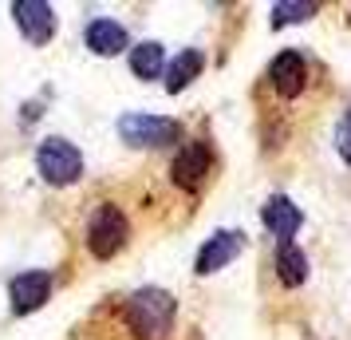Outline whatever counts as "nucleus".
I'll return each mask as SVG.
<instances>
[{"label": "nucleus", "instance_id": "1", "mask_svg": "<svg viewBox=\"0 0 351 340\" xmlns=\"http://www.w3.org/2000/svg\"><path fill=\"white\" fill-rule=\"evenodd\" d=\"M107 317L114 321V328L123 332V340H170L178 321V305L166 289H134L130 297H119Z\"/></svg>", "mask_w": 351, "mask_h": 340}, {"label": "nucleus", "instance_id": "2", "mask_svg": "<svg viewBox=\"0 0 351 340\" xmlns=\"http://www.w3.org/2000/svg\"><path fill=\"white\" fill-rule=\"evenodd\" d=\"M130 242V218L119 202H99L87 218V249L91 258L107 261Z\"/></svg>", "mask_w": 351, "mask_h": 340}, {"label": "nucleus", "instance_id": "3", "mask_svg": "<svg viewBox=\"0 0 351 340\" xmlns=\"http://www.w3.org/2000/svg\"><path fill=\"white\" fill-rule=\"evenodd\" d=\"M36 166H40L44 182H51V186H67V182H75L83 174V155H80V146L75 143H67V139H60V135H51V139H44L40 150H36Z\"/></svg>", "mask_w": 351, "mask_h": 340}, {"label": "nucleus", "instance_id": "4", "mask_svg": "<svg viewBox=\"0 0 351 340\" xmlns=\"http://www.w3.org/2000/svg\"><path fill=\"white\" fill-rule=\"evenodd\" d=\"M119 139L127 146H170V143H182V123L134 111L119 119Z\"/></svg>", "mask_w": 351, "mask_h": 340}, {"label": "nucleus", "instance_id": "5", "mask_svg": "<svg viewBox=\"0 0 351 340\" xmlns=\"http://www.w3.org/2000/svg\"><path fill=\"white\" fill-rule=\"evenodd\" d=\"M209 174H213V150H209L206 143H186L182 150L174 155V162H170V179H174L178 190H190V194H197L202 186L209 182Z\"/></svg>", "mask_w": 351, "mask_h": 340}, {"label": "nucleus", "instance_id": "6", "mask_svg": "<svg viewBox=\"0 0 351 340\" xmlns=\"http://www.w3.org/2000/svg\"><path fill=\"white\" fill-rule=\"evenodd\" d=\"M265 87H269L276 99H296L308 87V64H304L300 52H280L276 60L269 64V71H265Z\"/></svg>", "mask_w": 351, "mask_h": 340}, {"label": "nucleus", "instance_id": "7", "mask_svg": "<svg viewBox=\"0 0 351 340\" xmlns=\"http://www.w3.org/2000/svg\"><path fill=\"white\" fill-rule=\"evenodd\" d=\"M12 16H16L24 40L36 44V48H44L51 36H56V12H51V4H44V0H16L12 4Z\"/></svg>", "mask_w": 351, "mask_h": 340}, {"label": "nucleus", "instance_id": "8", "mask_svg": "<svg viewBox=\"0 0 351 340\" xmlns=\"http://www.w3.org/2000/svg\"><path fill=\"white\" fill-rule=\"evenodd\" d=\"M8 297H12V308L16 313H36L51 297V277L44 269H28V273H16L12 285H8Z\"/></svg>", "mask_w": 351, "mask_h": 340}, {"label": "nucleus", "instance_id": "9", "mask_svg": "<svg viewBox=\"0 0 351 340\" xmlns=\"http://www.w3.org/2000/svg\"><path fill=\"white\" fill-rule=\"evenodd\" d=\"M241 249H245V234H237V229L213 234V238L202 245V253H197V273L209 277V273H217V269H225L229 261H237Z\"/></svg>", "mask_w": 351, "mask_h": 340}, {"label": "nucleus", "instance_id": "10", "mask_svg": "<svg viewBox=\"0 0 351 340\" xmlns=\"http://www.w3.org/2000/svg\"><path fill=\"white\" fill-rule=\"evenodd\" d=\"M261 222H265V229H269V234H276L280 242H292L304 218H300V206H296L292 198L276 194V198H269V202H265V210H261Z\"/></svg>", "mask_w": 351, "mask_h": 340}, {"label": "nucleus", "instance_id": "11", "mask_svg": "<svg viewBox=\"0 0 351 340\" xmlns=\"http://www.w3.org/2000/svg\"><path fill=\"white\" fill-rule=\"evenodd\" d=\"M83 40H87V48L95 52V56H119V52L130 44L127 28H123L119 20H107V16L91 20L87 32H83Z\"/></svg>", "mask_w": 351, "mask_h": 340}, {"label": "nucleus", "instance_id": "12", "mask_svg": "<svg viewBox=\"0 0 351 340\" xmlns=\"http://www.w3.org/2000/svg\"><path fill=\"white\" fill-rule=\"evenodd\" d=\"M276 277H280V285H288V289L304 285V277H308V258L300 253L296 242L276 245Z\"/></svg>", "mask_w": 351, "mask_h": 340}, {"label": "nucleus", "instance_id": "13", "mask_svg": "<svg viewBox=\"0 0 351 340\" xmlns=\"http://www.w3.org/2000/svg\"><path fill=\"white\" fill-rule=\"evenodd\" d=\"M162 64H166V48H162L158 40H146L138 48H130V71L138 76V80H158L162 76Z\"/></svg>", "mask_w": 351, "mask_h": 340}, {"label": "nucleus", "instance_id": "14", "mask_svg": "<svg viewBox=\"0 0 351 340\" xmlns=\"http://www.w3.org/2000/svg\"><path fill=\"white\" fill-rule=\"evenodd\" d=\"M197 76H202V52H197V48L182 52L174 64L166 67V91H174V95H178V91H186Z\"/></svg>", "mask_w": 351, "mask_h": 340}, {"label": "nucleus", "instance_id": "15", "mask_svg": "<svg viewBox=\"0 0 351 340\" xmlns=\"http://www.w3.org/2000/svg\"><path fill=\"white\" fill-rule=\"evenodd\" d=\"M316 12H319V4H296V0H292V4H276V8H272V24H276V28H280V24H300V20L316 16Z\"/></svg>", "mask_w": 351, "mask_h": 340}, {"label": "nucleus", "instance_id": "16", "mask_svg": "<svg viewBox=\"0 0 351 340\" xmlns=\"http://www.w3.org/2000/svg\"><path fill=\"white\" fill-rule=\"evenodd\" d=\"M335 146H339V159L351 166V115L339 119V127H335Z\"/></svg>", "mask_w": 351, "mask_h": 340}]
</instances>
